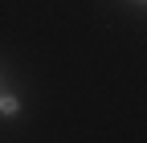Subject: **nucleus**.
Returning a JSON list of instances; mask_svg holds the SVG:
<instances>
[{
    "mask_svg": "<svg viewBox=\"0 0 147 143\" xmlns=\"http://www.w3.org/2000/svg\"><path fill=\"white\" fill-rule=\"evenodd\" d=\"M0 111H4V115H12V111H16V98H0Z\"/></svg>",
    "mask_w": 147,
    "mask_h": 143,
    "instance_id": "nucleus-1",
    "label": "nucleus"
}]
</instances>
